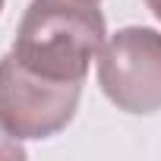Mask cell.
<instances>
[{
	"label": "cell",
	"instance_id": "obj_2",
	"mask_svg": "<svg viewBox=\"0 0 161 161\" xmlns=\"http://www.w3.org/2000/svg\"><path fill=\"white\" fill-rule=\"evenodd\" d=\"M82 82H57L32 73L13 51L0 57V120L19 139H47L76 117Z\"/></svg>",
	"mask_w": 161,
	"mask_h": 161
},
{
	"label": "cell",
	"instance_id": "obj_3",
	"mask_svg": "<svg viewBox=\"0 0 161 161\" xmlns=\"http://www.w3.org/2000/svg\"><path fill=\"white\" fill-rule=\"evenodd\" d=\"M98 86L117 111H161V32L126 25L98 51Z\"/></svg>",
	"mask_w": 161,
	"mask_h": 161
},
{
	"label": "cell",
	"instance_id": "obj_6",
	"mask_svg": "<svg viewBox=\"0 0 161 161\" xmlns=\"http://www.w3.org/2000/svg\"><path fill=\"white\" fill-rule=\"evenodd\" d=\"M0 10H3V0H0Z\"/></svg>",
	"mask_w": 161,
	"mask_h": 161
},
{
	"label": "cell",
	"instance_id": "obj_4",
	"mask_svg": "<svg viewBox=\"0 0 161 161\" xmlns=\"http://www.w3.org/2000/svg\"><path fill=\"white\" fill-rule=\"evenodd\" d=\"M0 158H25V148H22V139L16 133H10L0 120Z\"/></svg>",
	"mask_w": 161,
	"mask_h": 161
},
{
	"label": "cell",
	"instance_id": "obj_5",
	"mask_svg": "<svg viewBox=\"0 0 161 161\" xmlns=\"http://www.w3.org/2000/svg\"><path fill=\"white\" fill-rule=\"evenodd\" d=\"M145 7H148V10H152V16L161 22V0H145Z\"/></svg>",
	"mask_w": 161,
	"mask_h": 161
},
{
	"label": "cell",
	"instance_id": "obj_1",
	"mask_svg": "<svg viewBox=\"0 0 161 161\" xmlns=\"http://www.w3.org/2000/svg\"><path fill=\"white\" fill-rule=\"evenodd\" d=\"M104 35L98 0H32L16 29L13 54L44 79L86 82Z\"/></svg>",
	"mask_w": 161,
	"mask_h": 161
}]
</instances>
